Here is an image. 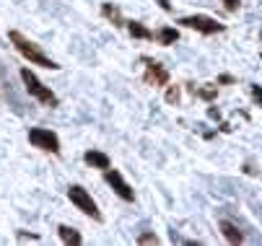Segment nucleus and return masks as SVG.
<instances>
[{
    "label": "nucleus",
    "mask_w": 262,
    "mask_h": 246,
    "mask_svg": "<svg viewBox=\"0 0 262 246\" xmlns=\"http://www.w3.org/2000/svg\"><path fill=\"white\" fill-rule=\"evenodd\" d=\"M8 39H11V44L16 47V52H18L29 65H39V67H47V70H60V65H57L52 57H47V55L39 50V44H34L29 37H24L18 29H11V31H8Z\"/></svg>",
    "instance_id": "1"
},
{
    "label": "nucleus",
    "mask_w": 262,
    "mask_h": 246,
    "mask_svg": "<svg viewBox=\"0 0 262 246\" xmlns=\"http://www.w3.org/2000/svg\"><path fill=\"white\" fill-rule=\"evenodd\" d=\"M21 81H24V86H26V91H29V96H34L39 104H45V107H50V109H55L57 104H60V99L55 96V91H50V86H45L39 78H36L29 67H21Z\"/></svg>",
    "instance_id": "2"
},
{
    "label": "nucleus",
    "mask_w": 262,
    "mask_h": 246,
    "mask_svg": "<svg viewBox=\"0 0 262 246\" xmlns=\"http://www.w3.org/2000/svg\"><path fill=\"white\" fill-rule=\"evenodd\" d=\"M68 197H70V202L76 205L83 215H89V218H94V220H101V213H99L94 197L89 194V189H83L81 184H73V187L68 189Z\"/></svg>",
    "instance_id": "3"
},
{
    "label": "nucleus",
    "mask_w": 262,
    "mask_h": 246,
    "mask_svg": "<svg viewBox=\"0 0 262 246\" xmlns=\"http://www.w3.org/2000/svg\"><path fill=\"white\" fill-rule=\"evenodd\" d=\"M29 143L39 151H47V153H60V137L47 127H31L29 130Z\"/></svg>",
    "instance_id": "4"
},
{
    "label": "nucleus",
    "mask_w": 262,
    "mask_h": 246,
    "mask_svg": "<svg viewBox=\"0 0 262 246\" xmlns=\"http://www.w3.org/2000/svg\"><path fill=\"white\" fill-rule=\"evenodd\" d=\"M104 182L115 189V194L117 197H122L125 202H133L135 200V192H133V187L125 182V177L117 171V168H104Z\"/></svg>",
    "instance_id": "5"
},
{
    "label": "nucleus",
    "mask_w": 262,
    "mask_h": 246,
    "mask_svg": "<svg viewBox=\"0 0 262 246\" xmlns=\"http://www.w3.org/2000/svg\"><path fill=\"white\" fill-rule=\"evenodd\" d=\"M179 23L187 26V29H195V31H200V34H215V31H223V26H221L215 18H210V16H184Z\"/></svg>",
    "instance_id": "6"
},
{
    "label": "nucleus",
    "mask_w": 262,
    "mask_h": 246,
    "mask_svg": "<svg viewBox=\"0 0 262 246\" xmlns=\"http://www.w3.org/2000/svg\"><path fill=\"white\" fill-rule=\"evenodd\" d=\"M145 81L148 83H154V86H166L169 81V73L154 60H145Z\"/></svg>",
    "instance_id": "7"
},
{
    "label": "nucleus",
    "mask_w": 262,
    "mask_h": 246,
    "mask_svg": "<svg viewBox=\"0 0 262 246\" xmlns=\"http://www.w3.org/2000/svg\"><path fill=\"white\" fill-rule=\"evenodd\" d=\"M83 161H86L89 166H94V168H101V171L112 166L109 156H106V153H101V151H86V153H83Z\"/></svg>",
    "instance_id": "8"
},
{
    "label": "nucleus",
    "mask_w": 262,
    "mask_h": 246,
    "mask_svg": "<svg viewBox=\"0 0 262 246\" xmlns=\"http://www.w3.org/2000/svg\"><path fill=\"white\" fill-rule=\"evenodd\" d=\"M57 233H60V241H62V243H70V246H81V243H83V236L73 228V226H60Z\"/></svg>",
    "instance_id": "9"
},
{
    "label": "nucleus",
    "mask_w": 262,
    "mask_h": 246,
    "mask_svg": "<svg viewBox=\"0 0 262 246\" xmlns=\"http://www.w3.org/2000/svg\"><path fill=\"white\" fill-rule=\"evenodd\" d=\"M127 31L133 34L135 39H154V31H151V29H145L140 21H130V23H127Z\"/></svg>",
    "instance_id": "10"
},
{
    "label": "nucleus",
    "mask_w": 262,
    "mask_h": 246,
    "mask_svg": "<svg viewBox=\"0 0 262 246\" xmlns=\"http://www.w3.org/2000/svg\"><path fill=\"white\" fill-rule=\"evenodd\" d=\"M221 231H223V236H226V241H231V243H242L244 241V236L239 233V228L234 223H229V220L221 223Z\"/></svg>",
    "instance_id": "11"
},
{
    "label": "nucleus",
    "mask_w": 262,
    "mask_h": 246,
    "mask_svg": "<svg viewBox=\"0 0 262 246\" xmlns=\"http://www.w3.org/2000/svg\"><path fill=\"white\" fill-rule=\"evenodd\" d=\"M177 39H179V31L171 29V26H164V29L159 31V42H161V44H174Z\"/></svg>",
    "instance_id": "12"
},
{
    "label": "nucleus",
    "mask_w": 262,
    "mask_h": 246,
    "mask_svg": "<svg viewBox=\"0 0 262 246\" xmlns=\"http://www.w3.org/2000/svg\"><path fill=\"white\" fill-rule=\"evenodd\" d=\"M101 13H104L112 23H115V26H122V23H125V21H122V16H120V8H117V6H109V3H106V6L101 8Z\"/></svg>",
    "instance_id": "13"
},
{
    "label": "nucleus",
    "mask_w": 262,
    "mask_h": 246,
    "mask_svg": "<svg viewBox=\"0 0 262 246\" xmlns=\"http://www.w3.org/2000/svg\"><path fill=\"white\" fill-rule=\"evenodd\" d=\"M138 243H159V238H156V233H140Z\"/></svg>",
    "instance_id": "14"
},
{
    "label": "nucleus",
    "mask_w": 262,
    "mask_h": 246,
    "mask_svg": "<svg viewBox=\"0 0 262 246\" xmlns=\"http://www.w3.org/2000/svg\"><path fill=\"white\" fill-rule=\"evenodd\" d=\"M252 96H254V101L262 107V86H252Z\"/></svg>",
    "instance_id": "15"
},
{
    "label": "nucleus",
    "mask_w": 262,
    "mask_h": 246,
    "mask_svg": "<svg viewBox=\"0 0 262 246\" xmlns=\"http://www.w3.org/2000/svg\"><path fill=\"white\" fill-rule=\"evenodd\" d=\"M177 99H179V91H177V88H169V91H166V101H171V104H174Z\"/></svg>",
    "instance_id": "16"
},
{
    "label": "nucleus",
    "mask_w": 262,
    "mask_h": 246,
    "mask_svg": "<svg viewBox=\"0 0 262 246\" xmlns=\"http://www.w3.org/2000/svg\"><path fill=\"white\" fill-rule=\"evenodd\" d=\"M198 93H200L203 99H213V96H215V93H213V88H200Z\"/></svg>",
    "instance_id": "17"
},
{
    "label": "nucleus",
    "mask_w": 262,
    "mask_h": 246,
    "mask_svg": "<svg viewBox=\"0 0 262 246\" xmlns=\"http://www.w3.org/2000/svg\"><path fill=\"white\" fill-rule=\"evenodd\" d=\"M223 3H226L229 11H236V8H239V0H223Z\"/></svg>",
    "instance_id": "18"
},
{
    "label": "nucleus",
    "mask_w": 262,
    "mask_h": 246,
    "mask_svg": "<svg viewBox=\"0 0 262 246\" xmlns=\"http://www.w3.org/2000/svg\"><path fill=\"white\" fill-rule=\"evenodd\" d=\"M26 238L29 241H39V236H34V233H29V236L26 233H18V241H26Z\"/></svg>",
    "instance_id": "19"
},
{
    "label": "nucleus",
    "mask_w": 262,
    "mask_h": 246,
    "mask_svg": "<svg viewBox=\"0 0 262 246\" xmlns=\"http://www.w3.org/2000/svg\"><path fill=\"white\" fill-rule=\"evenodd\" d=\"M259 37H262V34H259Z\"/></svg>",
    "instance_id": "20"
}]
</instances>
